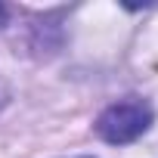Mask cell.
<instances>
[{"mask_svg":"<svg viewBox=\"0 0 158 158\" xmlns=\"http://www.w3.org/2000/svg\"><path fill=\"white\" fill-rule=\"evenodd\" d=\"M155 121V112L146 99L139 96H124L118 102H112L99 118H96V133L112 143V146H127L133 139H139Z\"/></svg>","mask_w":158,"mask_h":158,"instance_id":"1","label":"cell"}]
</instances>
